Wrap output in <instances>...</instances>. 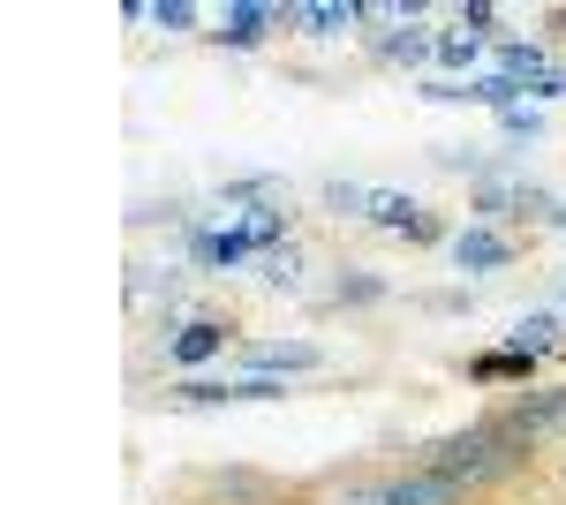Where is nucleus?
Listing matches in <instances>:
<instances>
[{
  "label": "nucleus",
  "instance_id": "f257e3e1",
  "mask_svg": "<svg viewBox=\"0 0 566 505\" xmlns=\"http://www.w3.org/2000/svg\"><path fill=\"white\" fill-rule=\"evenodd\" d=\"M280 234H287V211L258 204V211H242L234 227H197V234H189V256H197V264H242V256H264Z\"/></svg>",
  "mask_w": 566,
  "mask_h": 505
},
{
  "label": "nucleus",
  "instance_id": "f03ea898",
  "mask_svg": "<svg viewBox=\"0 0 566 505\" xmlns=\"http://www.w3.org/2000/svg\"><path fill=\"white\" fill-rule=\"evenodd\" d=\"M325 197H333L340 211H363L370 227H392V234H416V242H431V234H438L431 219L408 204V197H392V189H363V181H325Z\"/></svg>",
  "mask_w": 566,
  "mask_h": 505
},
{
  "label": "nucleus",
  "instance_id": "7ed1b4c3",
  "mask_svg": "<svg viewBox=\"0 0 566 505\" xmlns=\"http://www.w3.org/2000/svg\"><path fill=\"white\" fill-rule=\"evenodd\" d=\"M506 256H514V242L491 234V227H461V234H453V264H461V272H491V264H506Z\"/></svg>",
  "mask_w": 566,
  "mask_h": 505
},
{
  "label": "nucleus",
  "instance_id": "20e7f679",
  "mask_svg": "<svg viewBox=\"0 0 566 505\" xmlns=\"http://www.w3.org/2000/svg\"><path fill=\"white\" fill-rule=\"evenodd\" d=\"M461 498V483L453 475H408V483H392V491H378V505H453Z\"/></svg>",
  "mask_w": 566,
  "mask_h": 505
},
{
  "label": "nucleus",
  "instance_id": "39448f33",
  "mask_svg": "<svg viewBox=\"0 0 566 505\" xmlns=\"http://www.w3.org/2000/svg\"><path fill=\"white\" fill-rule=\"evenodd\" d=\"M219 347H227V325L197 317V325H181V333H175V362H212Z\"/></svg>",
  "mask_w": 566,
  "mask_h": 505
},
{
  "label": "nucleus",
  "instance_id": "423d86ee",
  "mask_svg": "<svg viewBox=\"0 0 566 505\" xmlns=\"http://www.w3.org/2000/svg\"><path fill=\"white\" fill-rule=\"evenodd\" d=\"M280 370H317V347H250V378H280Z\"/></svg>",
  "mask_w": 566,
  "mask_h": 505
},
{
  "label": "nucleus",
  "instance_id": "0eeeda50",
  "mask_svg": "<svg viewBox=\"0 0 566 505\" xmlns=\"http://www.w3.org/2000/svg\"><path fill=\"white\" fill-rule=\"evenodd\" d=\"M264 23H272V8H227V15H219V39L227 45H258Z\"/></svg>",
  "mask_w": 566,
  "mask_h": 505
},
{
  "label": "nucleus",
  "instance_id": "6e6552de",
  "mask_svg": "<svg viewBox=\"0 0 566 505\" xmlns=\"http://www.w3.org/2000/svg\"><path fill=\"white\" fill-rule=\"evenodd\" d=\"M355 15H363V8H287V23H303V31H317V39L340 31V23H355Z\"/></svg>",
  "mask_w": 566,
  "mask_h": 505
},
{
  "label": "nucleus",
  "instance_id": "1a4fd4ad",
  "mask_svg": "<svg viewBox=\"0 0 566 505\" xmlns=\"http://www.w3.org/2000/svg\"><path fill=\"white\" fill-rule=\"evenodd\" d=\"M514 422H522V430H552V422H566V392H552V400H528Z\"/></svg>",
  "mask_w": 566,
  "mask_h": 505
},
{
  "label": "nucleus",
  "instance_id": "9d476101",
  "mask_svg": "<svg viewBox=\"0 0 566 505\" xmlns=\"http://www.w3.org/2000/svg\"><path fill=\"white\" fill-rule=\"evenodd\" d=\"M552 333H559V317H522V325H514V347L536 355V347H552Z\"/></svg>",
  "mask_w": 566,
  "mask_h": 505
},
{
  "label": "nucleus",
  "instance_id": "9b49d317",
  "mask_svg": "<svg viewBox=\"0 0 566 505\" xmlns=\"http://www.w3.org/2000/svg\"><path fill=\"white\" fill-rule=\"evenodd\" d=\"M258 264H264V280H272V287H295V280H303V272H295V250H264Z\"/></svg>",
  "mask_w": 566,
  "mask_h": 505
},
{
  "label": "nucleus",
  "instance_id": "f8f14e48",
  "mask_svg": "<svg viewBox=\"0 0 566 505\" xmlns=\"http://www.w3.org/2000/svg\"><path fill=\"white\" fill-rule=\"evenodd\" d=\"M522 370H528L522 347H514V355H483V362H476V378H522Z\"/></svg>",
  "mask_w": 566,
  "mask_h": 505
},
{
  "label": "nucleus",
  "instance_id": "ddd939ff",
  "mask_svg": "<svg viewBox=\"0 0 566 505\" xmlns=\"http://www.w3.org/2000/svg\"><path fill=\"white\" fill-rule=\"evenodd\" d=\"M438 61H446V69H469V61H476V39H453V31H446V39H438Z\"/></svg>",
  "mask_w": 566,
  "mask_h": 505
},
{
  "label": "nucleus",
  "instance_id": "4468645a",
  "mask_svg": "<svg viewBox=\"0 0 566 505\" xmlns=\"http://www.w3.org/2000/svg\"><path fill=\"white\" fill-rule=\"evenodd\" d=\"M189 15H197V8H189V0H159V8H151V23H167V31H181V23H189Z\"/></svg>",
  "mask_w": 566,
  "mask_h": 505
},
{
  "label": "nucleus",
  "instance_id": "2eb2a0df",
  "mask_svg": "<svg viewBox=\"0 0 566 505\" xmlns=\"http://www.w3.org/2000/svg\"><path fill=\"white\" fill-rule=\"evenodd\" d=\"M499 122H506V136H536V114H528V106H514V114H499Z\"/></svg>",
  "mask_w": 566,
  "mask_h": 505
}]
</instances>
